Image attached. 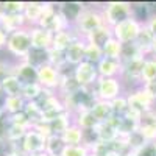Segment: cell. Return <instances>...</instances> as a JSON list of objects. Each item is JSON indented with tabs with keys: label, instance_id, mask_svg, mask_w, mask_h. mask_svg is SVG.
I'll use <instances>...</instances> for the list:
<instances>
[{
	"label": "cell",
	"instance_id": "obj_1",
	"mask_svg": "<svg viewBox=\"0 0 156 156\" xmlns=\"http://www.w3.org/2000/svg\"><path fill=\"white\" fill-rule=\"evenodd\" d=\"M101 14H103L105 25L112 28L117 23L133 17V6L131 3H126V2H111L106 5Z\"/></svg>",
	"mask_w": 156,
	"mask_h": 156
},
{
	"label": "cell",
	"instance_id": "obj_2",
	"mask_svg": "<svg viewBox=\"0 0 156 156\" xmlns=\"http://www.w3.org/2000/svg\"><path fill=\"white\" fill-rule=\"evenodd\" d=\"M142 27H144V23H140L134 17H129L120 23H117L115 27H112V36L122 44L134 42L139 31L142 30Z\"/></svg>",
	"mask_w": 156,
	"mask_h": 156
},
{
	"label": "cell",
	"instance_id": "obj_3",
	"mask_svg": "<svg viewBox=\"0 0 156 156\" xmlns=\"http://www.w3.org/2000/svg\"><path fill=\"white\" fill-rule=\"evenodd\" d=\"M101 25H105L101 12H98L97 9H84L75 23V30L78 31V34L83 33L84 36H87L94 30L100 28Z\"/></svg>",
	"mask_w": 156,
	"mask_h": 156
},
{
	"label": "cell",
	"instance_id": "obj_4",
	"mask_svg": "<svg viewBox=\"0 0 156 156\" xmlns=\"http://www.w3.org/2000/svg\"><path fill=\"white\" fill-rule=\"evenodd\" d=\"M31 36L30 31H23L19 30L16 33H11L8 37V42H6V48L9 53L16 55V56H27V53L31 50Z\"/></svg>",
	"mask_w": 156,
	"mask_h": 156
},
{
	"label": "cell",
	"instance_id": "obj_5",
	"mask_svg": "<svg viewBox=\"0 0 156 156\" xmlns=\"http://www.w3.org/2000/svg\"><path fill=\"white\" fill-rule=\"evenodd\" d=\"M95 92L98 94V100L112 101L114 98L120 97V83L115 78H103L100 76L97 80Z\"/></svg>",
	"mask_w": 156,
	"mask_h": 156
},
{
	"label": "cell",
	"instance_id": "obj_6",
	"mask_svg": "<svg viewBox=\"0 0 156 156\" xmlns=\"http://www.w3.org/2000/svg\"><path fill=\"white\" fill-rule=\"evenodd\" d=\"M97 75H98L97 66H94L90 62H86V61L78 64L73 69V76L81 87H89L90 84L97 83Z\"/></svg>",
	"mask_w": 156,
	"mask_h": 156
},
{
	"label": "cell",
	"instance_id": "obj_7",
	"mask_svg": "<svg viewBox=\"0 0 156 156\" xmlns=\"http://www.w3.org/2000/svg\"><path fill=\"white\" fill-rule=\"evenodd\" d=\"M137 131L147 142H156V109H150L139 117Z\"/></svg>",
	"mask_w": 156,
	"mask_h": 156
},
{
	"label": "cell",
	"instance_id": "obj_8",
	"mask_svg": "<svg viewBox=\"0 0 156 156\" xmlns=\"http://www.w3.org/2000/svg\"><path fill=\"white\" fill-rule=\"evenodd\" d=\"M37 83L42 86V89L51 90L55 87H59L61 75L51 64H45L37 69Z\"/></svg>",
	"mask_w": 156,
	"mask_h": 156
},
{
	"label": "cell",
	"instance_id": "obj_9",
	"mask_svg": "<svg viewBox=\"0 0 156 156\" xmlns=\"http://www.w3.org/2000/svg\"><path fill=\"white\" fill-rule=\"evenodd\" d=\"M45 144H47V137L42 136L41 133H37L36 129H33V131L25 133L22 139V150L25 154L41 153V151H45Z\"/></svg>",
	"mask_w": 156,
	"mask_h": 156
},
{
	"label": "cell",
	"instance_id": "obj_10",
	"mask_svg": "<svg viewBox=\"0 0 156 156\" xmlns=\"http://www.w3.org/2000/svg\"><path fill=\"white\" fill-rule=\"evenodd\" d=\"M12 75L20 81L22 86L37 83V69H34L33 66H30V64L25 62V61H22L20 64H17V66H14Z\"/></svg>",
	"mask_w": 156,
	"mask_h": 156
},
{
	"label": "cell",
	"instance_id": "obj_11",
	"mask_svg": "<svg viewBox=\"0 0 156 156\" xmlns=\"http://www.w3.org/2000/svg\"><path fill=\"white\" fill-rule=\"evenodd\" d=\"M84 50H86V44L81 42L80 39L73 41L66 50H64V56H66V62L70 66H78L84 61Z\"/></svg>",
	"mask_w": 156,
	"mask_h": 156
},
{
	"label": "cell",
	"instance_id": "obj_12",
	"mask_svg": "<svg viewBox=\"0 0 156 156\" xmlns=\"http://www.w3.org/2000/svg\"><path fill=\"white\" fill-rule=\"evenodd\" d=\"M84 11L83 3L80 2H64L59 5V14L61 17L66 20V23H76L78 17L81 16V12Z\"/></svg>",
	"mask_w": 156,
	"mask_h": 156
},
{
	"label": "cell",
	"instance_id": "obj_13",
	"mask_svg": "<svg viewBox=\"0 0 156 156\" xmlns=\"http://www.w3.org/2000/svg\"><path fill=\"white\" fill-rule=\"evenodd\" d=\"M86 37H87V44H92V45H95V47L103 50V47H105L108 44V41H111L114 36H112V28L111 27H108V25H101L100 28L94 30Z\"/></svg>",
	"mask_w": 156,
	"mask_h": 156
},
{
	"label": "cell",
	"instance_id": "obj_14",
	"mask_svg": "<svg viewBox=\"0 0 156 156\" xmlns=\"http://www.w3.org/2000/svg\"><path fill=\"white\" fill-rule=\"evenodd\" d=\"M30 36H31V45L34 48H45V50H48L51 47V41H53V33L51 31L39 28V27H34L30 31Z\"/></svg>",
	"mask_w": 156,
	"mask_h": 156
},
{
	"label": "cell",
	"instance_id": "obj_15",
	"mask_svg": "<svg viewBox=\"0 0 156 156\" xmlns=\"http://www.w3.org/2000/svg\"><path fill=\"white\" fill-rule=\"evenodd\" d=\"M23 61L28 62L34 69H39V67L45 66V64H48V50L31 47V50L27 53V56L23 58Z\"/></svg>",
	"mask_w": 156,
	"mask_h": 156
},
{
	"label": "cell",
	"instance_id": "obj_16",
	"mask_svg": "<svg viewBox=\"0 0 156 156\" xmlns=\"http://www.w3.org/2000/svg\"><path fill=\"white\" fill-rule=\"evenodd\" d=\"M92 115L97 119L98 123H103V122H108L111 117L114 115V111H112V106H111V101H105V100H97L94 108L90 109Z\"/></svg>",
	"mask_w": 156,
	"mask_h": 156
},
{
	"label": "cell",
	"instance_id": "obj_17",
	"mask_svg": "<svg viewBox=\"0 0 156 156\" xmlns=\"http://www.w3.org/2000/svg\"><path fill=\"white\" fill-rule=\"evenodd\" d=\"M122 70V64L117 59H109V58H103L98 64H97V72L103 76V78H114V75L117 72Z\"/></svg>",
	"mask_w": 156,
	"mask_h": 156
},
{
	"label": "cell",
	"instance_id": "obj_18",
	"mask_svg": "<svg viewBox=\"0 0 156 156\" xmlns=\"http://www.w3.org/2000/svg\"><path fill=\"white\" fill-rule=\"evenodd\" d=\"M76 36H73L72 31L69 30H62V31H58L53 34V41H51V47L50 48H55V50H61L64 51L73 41H76Z\"/></svg>",
	"mask_w": 156,
	"mask_h": 156
},
{
	"label": "cell",
	"instance_id": "obj_19",
	"mask_svg": "<svg viewBox=\"0 0 156 156\" xmlns=\"http://www.w3.org/2000/svg\"><path fill=\"white\" fill-rule=\"evenodd\" d=\"M27 22L23 17V14H11V16H5L0 19V27H2L8 34L16 33L20 30V27Z\"/></svg>",
	"mask_w": 156,
	"mask_h": 156
},
{
	"label": "cell",
	"instance_id": "obj_20",
	"mask_svg": "<svg viewBox=\"0 0 156 156\" xmlns=\"http://www.w3.org/2000/svg\"><path fill=\"white\" fill-rule=\"evenodd\" d=\"M97 137H98V142H103V144H109V142L115 140L117 137H119V134H117V129L112 128L109 123L103 122V123H98L97 128Z\"/></svg>",
	"mask_w": 156,
	"mask_h": 156
},
{
	"label": "cell",
	"instance_id": "obj_21",
	"mask_svg": "<svg viewBox=\"0 0 156 156\" xmlns=\"http://www.w3.org/2000/svg\"><path fill=\"white\" fill-rule=\"evenodd\" d=\"M61 137L66 145H81L83 144V129L76 125H70L62 133Z\"/></svg>",
	"mask_w": 156,
	"mask_h": 156
},
{
	"label": "cell",
	"instance_id": "obj_22",
	"mask_svg": "<svg viewBox=\"0 0 156 156\" xmlns=\"http://www.w3.org/2000/svg\"><path fill=\"white\" fill-rule=\"evenodd\" d=\"M44 8H45L44 3H36V2L25 3V9H23L25 20L30 23H37V20L41 19L42 12H44Z\"/></svg>",
	"mask_w": 156,
	"mask_h": 156
},
{
	"label": "cell",
	"instance_id": "obj_23",
	"mask_svg": "<svg viewBox=\"0 0 156 156\" xmlns=\"http://www.w3.org/2000/svg\"><path fill=\"white\" fill-rule=\"evenodd\" d=\"M134 42L137 44V47L142 50V53H144V55L151 53V47H153L154 39H153V36L150 34V31L147 30L145 25H144V27H142V30L139 31V34H137V37H136Z\"/></svg>",
	"mask_w": 156,
	"mask_h": 156
},
{
	"label": "cell",
	"instance_id": "obj_24",
	"mask_svg": "<svg viewBox=\"0 0 156 156\" xmlns=\"http://www.w3.org/2000/svg\"><path fill=\"white\" fill-rule=\"evenodd\" d=\"M139 56H145L142 53V50L137 47L136 42H125L122 44V50H120V64L122 62H126V61H131L134 58H139Z\"/></svg>",
	"mask_w": 156,
	"mask_h": 156
},
{
	"label": "cell",
	"instance_id": "obj_25",
	"mask_svg": "<svg viewBox=\"0 0 156 156\" xmlns=\"http://www.w3.org/2000/svg\"><path fill=\"white\" fill-rule=\"evenodd\" d=\"M66 148V144L61 136H50L47 137V144H45V153L48 156H61L62 150Z\"/></svg>",
	"mask_w": 156,
	"mask_h": 156
},
{
	"label": "cell",
	"instance_id": "obj_26",
	"mask_svg": "<svg viewBox=\"0 0 156 156\" xmlns=\"http://www.w3.org/2000/svg\"><path fill=\"white\" fill-rule=\"evenodd\" d=\"M0 87L5 90V94L8 97H16V95H22V87L23 86L20 84V81L17 80L14 75H9L6 80L2 83Z\"/></svg>",
	"mask_w": 156,
	"mask_h": 156
},
{
	"label": "cell",
	"instance_id": "obj_27",
	"mask_svg": "<svg viewBox=\"0 0 156 156\" xmlns=\"http://www.w3.org/2000/svg\"><path fill=\"white\" fill-rule=\"evenodd\" d=\"M23 2H0V19L11 14H23Z\"/></svg>",
	"mask_w": 156,
	"mask_h": 156
},
{
	"label": "cell",
	"instance_id": "obj_28",
	"mask_svg": "<svg viewBox=\"0 0 156 156\" xmlns=\"http://www.w3.org/2000/svg\"><path fill=\"white\" fill-rule=\"evenodd\" d=\"M120 50H122V42H119L115 37H112L111 41H108V44L103 47V58L120 61Z\"/></svg>",
	"mask_w": 156,
	"mask_h": 156
},
{
	"label": "cell",
	"instance_id": "obj_29",
	"mask_svg": "<svg viewBox=\"0 0 156 156\" xmlns=\"http://www.w3.org/2000/svg\"><path fill=\"white\" fill-rule=\"evenodd\" d=\"M23 111H25V114L28 115V120H30V123L33 126L42 122V111L37 108V105L34 101H27V103H25Z\"/></svg>",
	"mask_w": 156,
	"mask_h": 156
},
{
	"label": "cell",
	"instance_id": "obj_30",
	"mask_svg": "<svg viewBox=\"0 0 156 156\" xmlns=\"http://www.w3.org/2000/svg\"><path fill=\"white\" fill-rule=\"evenodd\" d=\"M98 122L92 115L90 111H84V112H78V120H76V126H80L81 129H92L97 128Z\"/></svg>",
	"mask_w": 156,
	"mask_h": 156
},
{
	"label": "cell",
	"instance_id": "obj_31",
	"mask_svg": "<svg viewBox=\"0 0 156 156\" xmlns=\"http://www.w3.org/2000/svg\"><path fill=\"white\" fill-rule=\"evenodd\" d=\"M156 80V56L147 58L144 64V70H142V83H148Z\"/></svg>",
	"mask_w": 156,
	"mask_h": 156
},
{
	"label": "cell",
	"instance_id": "obj_32",
	"mask_svg": "<svg viewBox=\"0 0 156 156\" xmlns=\"http://www.w3.org/2000/svg\"><path fill=\"white\" fill-rule=\"evenodd\" d=\"M25 108V98L22 95H16V97H8L6 98V105H5V111L6 114H16L19 111H23Z\"/></svg>",
	"mask_w": 156,
	"mask_h": 156
},
{
	"label": "cell",
	"instance_id": "obj_33",
	"mask_svg": "<svg viewBox=\"0 0 156 156\" xmlns=\"http://www.w3.org/2000/svg\"><path fill=\"white\" fill-rule=\"evenodd\" d=\"M103 59V50L92 45V44H86V50H84V61L90 62V64H98Z\"/></svg>",
	"mask_w": 156,
	"mask_h": 156
},
{
	"label": "cell",
	"instance_id": "obj_34",
	"mask_svg": "<svg viewBox=\"0 0 156 156\" xmlns=\"http://www.w3.org/2000/svg\"><path fill=\"white\" fill-rule=\"evenodd\" d=\"M42 86L39 84V83H33V84H27V86H23L22 87V97L25 100H28V101H34L39 95H41L42 92Z\"/></svg>",
	"mask_w": 156,
	"mask_h": 156
},
{
	"label": "cell",
	"instance_id": "obj_35",
	"mask_svg": "<svg viewBox=\"0 0 156 156\" xmlns=\"http://www.w3.org/2000/svg\"><path fill=\"white\" fill-rule=\"evenodd\" d=\"M25 133H27V128L14 125V123H9L8 126V131H6V140L9 142H17L20 139H23Z\"/></svg>",
	"mask_w": 156,
	"mask_h": 156
},
{
	"label": "cell",
	"instance_id": "obj_36",
	"mask_svg": "<svg viewBox=\"0 0 156 156\" xmlns=\"http://www.w3.org/2000/svg\"><path fill=\"white\" fill-rule=\"evenodd\" d=\"M111 106H112V111L115 115H123L128 109V103H126V97L120 95V97H117L111 101Z\"/></svg>",
	"mask_w": 156,
	"mask_h": 156
},
{
	"label": "cell",
	"instance_id": "obj_37",
	"mask_svg": "<svg viewBox=\"0 0 156 156\" xmlns=\"http://www.w3.org/2000/svg\"><path fill=\"white\" fill-rule=\"evenodd\" d=\"M61 156H87V148L84 145H66Z\"/></svg>",
	"mask_w": 156,
	"mask_h": 156
},
{
	"label": "cell",
	"instance_id": "obj_38",
	"mask_svg": "<svg viewBox=\"0 0 156 156\" xmlns=\"http://www.w3.org/2000/svg\"><path fill=\"white\" fill-rule=\"evenodd\" d=\"M9 122L11 123H14V125H19V126H23V128H27L30 126V120H28V115L25 114V111H19L16 114H11L9 115Z\"/></svg>",
	"mask_w": 156,
	"mask_h": 156
},
{
	"label": "cell",
	"instance_id": "obj_39",
	"mask_svg": "<svg viewBox=\"0 0 156 156\" xmlns=\"http://www.w3.org/2000/svg\"><path fill=\"white\" fill-rule=\"evenodd\" d=\"M133 154L134 156H156V142H147L144 147L139 148Z\"/></svg>",
	"mask_w": 156,
	"mask_h": 156
},
{
	"label": "cell",
	"instance_id": "obj_40",
	"mask_svg": "<svg viewBox=\"0 0 156 156\" xmlns=\"http://www.w3.org/2000/svg\"><path fill=\"white\" fill-rule=\"evenodd\" d=\"M12 72H14V66H9V64L0 61V86L9 75H12Z\"/></svg>",
	"mask_w": 156,
	"mask_h": 156
},
{
	"label": "cell",
	"instance_id": "obj_41",
	"mask_svg": "<svg viewBox=\"0 0 156 156\" xmlns=\"http://www.w3.org/2000/svg\"><path fill=\"white\" fill-rule=\"evenodd\" d=\"M9 114L3 112L0 115V139H6V131H8V126H9Z\"/></svg>",
	"mask_w": 156,
	"mask_h": 156
},
{
	"label": "cell",
	"instance_id": "obj_42",
	"mask_svg": "<svg viewBox=\"0 0 156 156\" xmlns=\"http://www.w3.org/2000/svg\"><path fill=\"white\" fill-rule=\"evenodd\" d=\"M144 25L147 27V30L150 31V34L153 36V39L156 41V14H151V16L148 17V20H147Z\"/></svg>",
	"mask_w": 156,
	"mask_h": 156
},
{
	"label": "cell",
	"instance_id": "obj_43",
	"mask_svg": "<svg viewBox=\"0 0 156 156\" xmlns=\"http://www.w3.org/2000/svg\"><path fill=\"white\" fill-rule=\"evenodd\" d=\"M142 87H144L145 92H147V94L156 101V80H154V81H148V83H145Z\"/></svg>",
	"mask_w": 156,
	"mask_h": 156
},
{
	"label": "cell",
	"instance_id": "obj_44",
	"mask_svg": "<svg viewBox=\"0 0 156 156\" xmlns=\"http://www.w3.org/2000/svg\"><path fill=\"white\" fill-rule=\"evenodd\" d=\"M6 98H8V95L5 94V90L0 87V115H2L3 112H6L5 111V105H6Z\"/></svg>",
	"mask_w": 156,
	"mask_h": 156
},
{
	"label": "cell",
	"instance_id": "obj_45",
	"mask_svg": "<svg viewBox=\"0 0 156 156\" xmlns=\"http://www.w3.org/2000/svg\"><path fill=\"white\" fill-rule=\"evenodd\" d=\"M8 37H9V34L0 27V50L2 48H5L6 47V42H8Z\"/></svg>",
	"mask_w": 156,
	"mask_h": 156
},
{
	"label": "cell",
	"instance_id": "obj_46",
	"mask_svg": "<svg viewBox=\"0 0 156 156\" xmlns=\"http://www.w3.org/2000/svg\"><path fill=\"white\" fill-rule=\"evenodd\" d=\"M27 156H48L45 151H41V153H31V154H27Z\"/></svg>",
	"mask_w": 156,
	"mask_h": 156
},
{
	"label": "cell",
	"instance_id": "obj_47",
	"mask_svg": "<svg viewBox=\"0 0 156 156\" xmlns=\"http://www.w3.org/2000/svg\"><path fill=\"white\" fill-rule=\"evenodd\" d=\"M151 53H153V56H156V41L153 42V47H151Z\"/></svg>",
	"mask_w": 156,
	"mask_h": 156
},
{
	"label": "cell",
	"instance_id": "obj_48",
	"mask_svg": "<svg viewBox=\"0 0 156 156\" xmlns=\"http://www.w3.org/2000/svg\"><path fill=\"white\" fill-rule=\"evenodd\" d=\"M89 156H97V154H94V153H92V154H89Z\"/></svg>",
	"mask_w": 156,
	"mask_h": 156
}]
</instances>
